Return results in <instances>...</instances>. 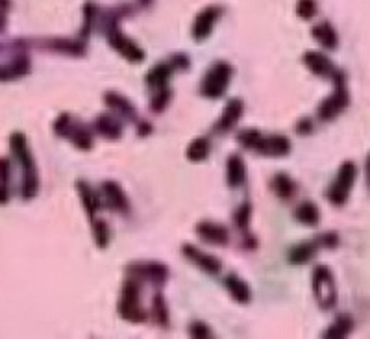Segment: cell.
Instances as JSON below:
<instances>
[{
	"instance_id": "1",
	"label": "cell",
	"mask_w": 370,
	"mask_h": 339,
	"mask_svg": "<svg viewBox=\"0 0 370 339\" xmlns=\"http://www.w3.org/2000/svg\"><path fill=\"white\" fill-rule=\"evenodd\" d=\"M333 84V91L330 97L320 102L317 109V117L320 123H332L350 106V91H348V76L342 69H337L335 75L330 78Z\"/></svg>"
},
{
	"instance_id": "2",
	"label": "cell",
	"mask_w": 370,
	"mask_h": 339,
	"mask_svg": "<svg viewBox=\"0 0 370 339\" xmlns=\"http://www.w3.org/2000/svg\"><path fill=\"white\" fill-rule=\"evenodd\" d=\"M10 145L13 154L19 160L21 169H23V189H21V193H23L24 200H32L39 191V175L32 152L28 149V143H26V137L21 132H15L10 139Z\"/></svg>"
},
{
	"instance_id": "3",
	"label": "cell",
	"mask_w": 370,
	"mask_h": 339,
	"mask_svg": "<svg viewBox=\"0 0 370 339\" xmlns=\"http://www.w3.org/2000/svg\"><path fill=\"white\" fill-rule=\"evenodd\" d=\"M117 311L119 316L122 317L128 323H134V325H141L148 319L145 308L141 304V282L137 278L128 276L122 284L121 297L117 302Z\"/></svg>"
},
{
	"instance_id": "4",
	"label": "cell",
	"mask_w": 370,
	"mask_h": 339,
	"mask_svg": "<svg viewBox=\"0 0 370 339\" xmlns=\"http://www.w3.org/2000/svg\"><path fill=\"white\" fill-rule=\"evenodd\" d=\"M311 289H313V297L322 311H330L337 306L339 291L335 276H333L332 269L328 265H317L311 274Z\"/></svg>"
},
{
	"instance_id": "5",
	"label": "cell",
	"mask_w": 370,
	"mask_h": 339,
	"mask_svg": "<svg viewBox=\"0 0 370 339\" xmlns=\"http://www.w3.org/2000/svg\"><path fill=\"white\" fill-rule=\"evenodd\" d=\"M235 69L228 62H215L202 76L200 80V95L207 100L222 99L230 87V82L234 78Z\"/></svg>"
},
{
	"instance_id": "6",
	"label": "cell",
	"mask_w": 370,
	"mask_h": 339,
	"mask_svg": "<svg viewBox=\"0 0 370 339\" xmlns=\"http://www.w3.org/2000/svg\"><path fill=\"white\" fill-rule=\"evenodd\" d=\"M357 180V165L352 160L342 161L339 165L337 175L332 180V184L326 189V198L328 203L335 208L347 206L348 198L352 195V189L356 185Z\"/></svg>"
},
{
	"instance_id": "7",
	"label": "cell",
	"mask_w": 370,
	"mask_h": 339,
	"mask_svg": "<svg viewBox=\"0 0 370 339\" xmlns=\"http://www.w3.org/2000/svg\"><path fill=\"white\" fill-rule=\"evenodd\" d=\"M126 274L137 278L139 282H148L158 289L163 288L170 278L169 267L154 259L152 262H131L126 265Z\"/></svg>"
},
{
	"instance_id": "8",
	"label": "cell",
	"mask_w": 370,
	"mask_h": 339,
	"mask_svg": "<svg viewBox=\"0 0 370 339\" xmlns=\"http://www.w3.org/2000/svg\"><path fill=\"white\" fill-rule=\"evenodd\" d=\"M99 193L100 198H102V206L108 208L109 212H115L119 215L130 213V198H128L126 191L122 189V185L119 182L106 180L100 185Z\"/></svg>"
},
{
	"instance_id": "9",
	"label": "cell",
	"mask_w": 370,
	"mask_h": 339,
	"mask_svg": "<svg viewBox=\"0 0 370 339\" xmlns=\"http://www.w3.org/2000/svg\"><path fill=\"white\" fill-rule=\"evenodd\" d=\"M182 254L189 264L197 265L200 271H204L210 276H217L222 271V262L217 256H211L204 252V250H200L197 245H191V243L182 245Z\"/></svg>"
},
{
	"instance_id": "10",
	"label": "cell",
	"mask_w": 370,
	"mask_h": 339,
	"mask_svg": "<svg viewBox=\"0 0 370 339\" xmlns=\"http://www.w3.org/2000/svg\"><path fill=\"white\" fill-rule=\"evenodd\" d=\"M244 109H246L244 100L241 99L228 100V104H226L224 109H222V115H220L219 121L213 124V130H211V132L217 134V136H226L228 132H232V130L237 127V123H239L241 119H243Z\"/></svg>"
},
{
	"instance_id": "11",
	"label": "cell",
	"mask_w": 370,
	"mask_h": 339,
	"mask_svg": "<svg viewBox=\"0 0 370 339\" xmlns=\"http://www.w3.org/2000/svg\"><path fill=\"white\" fill-rule=\"evenodd\" d=\"M108 41L124 60H128V62L134 63V65H137V63H141L145 60V50L141 47H137L136 43L131 41V39H128L124 33L119 32L117 28H113V26L108 30Z\"/></svg>"
},
{
	"instance_id": "12",
	"label": "cell",
	"mask_w": 370,
	"mask_h": 339,
	"mask_svg": "<svg viewBox=\"0 0 370 339\" xmlns=\"http://www.w3.org/2000/svg\"><path fill=\"white\" fill-rule=\"evenodd\" d=\"M195 230H197V236L200 237L204 243H207V245L226 247L232 240L230 230H228L224 225H220V222H215V221L197 222Z\"/></svg>"
},
{
	"instance_id": "13",
	"label": "cell",
	"mask_w": 370,
	"mask_h": 339,
	"mask_svg": "<svg viewBox=\"0 0 370 339\" xmlns=\"http://www.w3.org/2000/svg\"><path fill=\"white\" fill-rule=\"evenodd\" d=\"M94 134L108 139V141H119L124 136V127L121 123V117L113 112H104L97 115L93 123Z\"/></svg>"
},
{
	"instance_id": "14",
	"label": "cell",
	"mask_w": 370,
	"mask_h": 339,
	"mask_svg": "<svg viewBox=\"0 0 370 339\" xmlns=\"http://www.w3.org/2000/svg\"><path fill=\"white\" fill-rule=\"evenodd\" d=\"M104 104H106V108L109 112H113L128 123H137V119H139V113H137L134 102L124 95L117 93V91H106L104 93Z\"/></svg>"
},
{
	"instance_id": "15",
	"label": "cell",
	"mask_w": 370,
	"mask_h": 339,
	"mask_svg": "<svg viewBox=\"0 0 370 339\" xmlns=\"http://www.w3.org/2000/svg\"><path fill=\"white\" fill-rule=\"evenodd\" d=\"M290 151H293V145H290L289 137L281 136V134H274V136L263 134L261 141L254 152L265 156V158H285Z\"/></svg>"
},
{
	"instance_id": "16",
	"label": "cell",
	"mask_w": 370,
	"mask_h": 339,
	"mask_svg": "<svg viewBox=\"0 0 370 339\" xmlns=\"http://www.w3.org/2000/svg\"><path fill=\"white\" fill-rule=\"evenodd\" d=\"M302 62L304 65L308 67V71L313 72L315 76H319V78H332L335 75L339 67L330 60L324 52H317V50H308L302 56Z\"/></svg>"
},
{
	"instance_id": "17",
	"label": "cell",
	"mask_w": 370,
	"mask_h": 339,
	"mask_svg": "<svg viewBox=\"0 0 370 339\" xmlns=\"http://www.w3.org/2000/svg\"><path fill=\"white\" fill-rule=\"evenodd\" d=\"M65 139H69L72 145L82 152H89L94 146V130L89 124L82 123L75 117V123L70 127L69 134H67Z\"/></svg>"
},
{
	"instance_id": "18",
	"label": "cell",
	"mask_w": 370,
	"mask_h": 339,
	"mask_svg": "<svg viewBox=\"0 0 370 339\" xmlns=\"http://www.w3.org/2000/svg\"><path fill=\"white\" fill-rule=\"evenodd\" d=\"M76 191H78V195H80L82 206H84L85 213H87V217H89V221H94L100 210L104 208L100 193L94 188H91L87 182H82V180L76 182Z\"/></svg>"
},
{
	"instance_id": "19",
	"label": "cell",
	"mask_w": 370,
	"mask_h": 339,
	"mask_svg": "<svg viewBox=\"0 0 370 339\" xmlns=\"http://www.w3.org/2000/svg\"><path fill=\"white\" fill-rule=\"evenodd\" d=\"M246 182V163L241 154H230L226 160V184L232 189L243 188Z\"/></svg>"
},
{
	"instance_id": "20",
	"label": "cell",
	"mask_w": 370,
	"mask_h": 339,
	"mask_svg": "<svg viewBox=\"0 0 370 339\" xmlns=\"http://www.w3.org/2000/svg\"><path fill=\"white\" fill-rule=\"evenodd\" d=\"M319 243L315 240L311 241H302L298 245L290 247V250L287 252V259H289L290 265H305L310 264L311 259H315V256L319 254Z\"/></svg>"
},
{
	"instance_id": "21",
	"label": "cell",
	"mask_w": 370,
	"mask_h": 339,
	"mask_svg": "<svg viewBox=\"0 0 370 339\" xmlns=\"http://www.w3.org/2000/svg\"><path fill=\"white\" fill-rule=\"evenodd\" d=\"M224 288L228 289L230 297L237 304H250V301H252V289H250V286L235 273H230L224 278Z\"/></svg>"
},
{
	"instance_id": "22",
	"label": "cell",
	"mask_w": 370,
	"mask_h": 339,
	"mask_svg": "<svg viewBox=\"0 0 370 339\" xmlns=\"http://www.w3.org/2000/svg\"><path fill=\"white\" fill-rule=\"evenodd\" d=\"M271 188L274 191L280 200L287 203L290 198H295L296 193H298V185H296L295 178H290L287 173H276V175L272 176L271 180Z\"/></svg>"
},
{
	"instance_id": "23",
	"label": "cell",
	"mask_w": 370,
	"mask_h": 339,
	"mask_svg": "<svg viewBox=\"0 0 370 339\" xmlns=\"http://www.w3.org/2000/svg\"><path fill=\"white\" fill-rule=\"evenodd\" d=\"M356 328V321L354 317L348 316V313H341L333 319L332 325L324 330L322 338L324 339H344L354 332Z\"/></svg>"
},
{
	"instance_id": "24",
	"label": "cell",
	"mask_w": 370,
	"mask_h": 339,
	"mask_svg": "<svg viewBox=\"0 0 370 339\" xmlns=\"http://www.w3.org/2000/svg\"><path fill=\"white\" fill-rule=\"evenodd\" d=\"M174 72H176V71H174L173 65H170L169 62L158 63V65L151 67V71L146 72L145 82L152 91L161 90V87H167V85H169L170 76H173Z\"/></svg>"
},
{
	"instance_id": "25",
	"label": "cell",
	"mask_w": 370,
	"mask_h": 339,
	"mask_svg": "<svg viewBox=\"0 0 370 339\" xmlns=\"http://www.w3.org/2000/svg\"><path fill=\"white\" fill-rule=\"evenodd\" d=\"M315 41L319 43L324 50H335L339 47V33L328 21H322L311 30Z\"/></svg>"
},
{
	"instance_id": "26",
	"label": "cell",
	"mask_w": 370,
	"mask_h": 339,
	"mask_svg": "<svg viewBox=\"0 0 370 339\" xmlns=\"http://www.w3.org/2000/svg\"><path fill=\"white\" fill-rule=\"evenodd\" d=\"M295 219L300 225L304 226H310V228H315V226L320 225V210L319 206L311 200H304L300 203L298 206L295 208V212H293Z\"/></svg>"
},
{
	"instance_id": "27",
	"label": "cell",
	"mask_w": 370,
	"mask_h": 339,
	"mask_svg": "<svg viewBox=\"0 0 370 339\" xmlns=\"http://www.w3.org/2000/svg\"><path fill=\"white\" fill-rule=\"evenodd\" d=\"M151 316L154 319V323L160 328H169L170 326V310H169V304H167V298L161 291H158L152 297V310H151Z\"/></svg>"
},
{
	"instance_id": "28",
	"label": "cell",
	"mask_w": 370,
	"mask_h": 339,
	"mask_svg": "<svg viewBox=\"0 0 370 339\" xmlns=\"http://www.w3.org/2000/svg\"><path fill=\"white\" fill-rule=\"evenodd\" d=\"M217 19H219V11H217L215 8H210V10L202 11V14L198 15L195 26H192V36H195V39H197V41L206 39L211 33V30H213V24L217 23Z\"/></svg>"
},
{
	"instance_id": "29",
	"label": "cell",
	"mask_w": 370,
	"mask_h": 339,
	"mask_svg": "<svg viewBox=\"0 0 370 339\" xmlns=\"http://www.w3.org/2000/svg\"><path fill=\"white\" fill-rule=\"evenodd\" d=\"M211 154V141L207 137H197L189 143L187 151H185V156L187 160L192 161V163H202L206 161Z\"/></svg>"
},
{
	"instance_id": "30",
	"label": "cell",
	"mask_w": 370,
	"mask_h": 339,
	"mask_svg": "<svg viewBox=\"0 0 370 339\" xmlns=\"http://www.w3.org/2000/svg\"><path fill=\"white\" fill-rule=\"evenodd\" d=\"M91 226H93L94 245L99 247L100 250L108 249L109 241H111V228H109L108 221H104V219L97 217L94 221H91Z\"/></svg>"
},
{
	"instance_id": "31",
	"label": "cell",
	"mask_w": 370,
	"mask_h": 339,
	"mask_svg": "<svg viewBox=\"0 0 370 339\" xmlns=\"http://www.w3.org/2000/svg\"><path fill=\"white\" fill-rule=\"evenodd\" d=\"M30 72V62L28 58H19L13 65L0 67V80H13V78H21V76Z\"/></svg>"
},
{
	"instance_id": "32",
	"label": "cell",
	"mask_w": 370,
	"mask_h": 339,
	"mask_svg": "<svg viewBox=\"0 0 370 339\" xmlns=\"http://www.w3.org/2000/svg\"><path fill=\"white\" fill-rule=\"evenodd\" d=\"M170 100H173V90L167 85V87H161V90H154L148 106H151L154 113H163L165 109L169 108Z\"/></svg>"
},
{
	"instance_id": "33",
	"label": "cell",
	"mask_w": 370,
	"mask_h": 339,
	"mask_svg": "<svg viewBox=\"0 0 370 339\" xmlns=\"http://www.w3.org/2000/svg\"><path fill=\"white\" fill-rule=\"evenodd\" d=\"M250 219H252V204L249 200H244L234 212V226L241 234H246L250 226Z\"/></svg>"
},
{
	"instance_id": "34",
	"label": "cell",
	"mask_w": 370,
	"mask_h": 339,
	"mask_svg": "<svg viewBox=\"0 0 370 339\" xmlns=\"http://www.w3.org/2000/svg\"><path fill=\"white\" fill-rule=\"evenodd\" d=\"M261 136L263 134L259 132V130H256V128H244V130H241V132L237 134V143H239L243 149H246V151L254 152L258 149L259 141H261Z\"/></svg>"
},
{
	"instance_id": "35",
	"label": "cell",
	"mask_w": 370,
	"mask_h": 339,
	"mask_svg": "<svg viewBox=\"0 0 370 339\" xmlns=\"http://www.w3.org/2000/svg\"><path fill=\"white\" fill-rule=\"evenodd\" d=\"M50 47L54 50L61 52V54H67V56L82 58L85 54V47L78 41H63V39H60V41H52Z\"/></svg>"
},
{
	"instance_id": "36",
	"label": "cell",
	"mask_w": 370,
	"mask_h": 339,
	"mask_svg": "<svg viewBox=\"0 0 370 339\" xmlns=\"http://www.w3.org/2000/svg\"><path fill=\"white\" fill-rule=\"evenodd\" d=\"M72 123H75V115H70L69 112L60 113L56 119V123H54V134H56L58 137H61V139H65L70 127H72Z\"/></svg>"
},
{
	"instance_id": "37",
	"label": "cell",
	"mask_w": 370,
	"mask_h": 339,
	"mask_svg": "<svg viewBox=\"0 0 370 339\" xmlns=\"http://www.w3.org/2000/svg\"><path fill=\"white\" fill-rule=\"evenodd\" d=\"M189 335L192 339H207L213 338V330L204 321H192L191 325H189Z\"/></svg>"
},
{
	"instance_id": "38",
	"label": "cell",
	"mask_w": 370,
	"mask_h": 339,
	"mask_svg": "<svg viewBox=\"0 0 370 339\" xmlns=\"http://www.w3.org/2000/svg\"><path fill=\"white\" fill-rule=\"evenodd\" d=\"M315 241L319 243L320 249H337L339 243H341V237H339L337 232H322L319 236L315 237Z\"/></svg>"
},
{
	"instance_id": "39",
	"label": "cell",
	"mask_w": 370,
	"mask_h": 339,
	"mask_svg": "<svg viewBox=\"0 0 370 339\" xmlns=\"http://www.w3.org/2000/svg\"><path fill=\"white\" fill-rule=\"evenodd\" d=\"M298 15L305 21L313 19L317 15V2L315 0H300L298 2Z\"/></svg>"
},
{
	"instance_id": "40",
	"label": "cell",
	"mask_w": 370,
	"mask_h": 339,
	"mask_svg": "<svg viewBox=\"0 0 370 339\" xmlns=\"http://www.w3.org/2000/svg\"><path fill=\"white\" fill-rule=\"evenodd\" d=\"M295 132L298 134V136L305 137V136H311V134L315 132V123L313 119L311 117H302L298 123L295 124Z\"/></svg>"
},
{
	"instance_id": "41",
	"label": "cell",
	"mask_w": 370,
	"mask_h": 339,
	"mask_svg": "<svg viewBox=\"0 0 370 339\" xmlns=\"http://www.w3.org/2000/svg\"><path fill=\"white\" fill-rule=\"evenodd\" d=\"M169 63L173 65L174 71H189V67H191V60L185 54H180V52L170 56Z\"/></svg>"
},
{
	"instance_id": "42",
	"label": "cell",
	"mask_w": 370,
	"mask_h": 339,
	"mask_svg": "<svg viewBox=\"0 0 370 339\" xmlns=\"http://www.w3.org/2000/svg\"><path fill=\"white\" fill-rule=\"evenodd\" d=\"M152 130L154 128H152V124L148 121H139L137 123V136L139 137H148L152 134Z\"/></svg>"
},
{
	"instance_id": "43",
	"label": "cell",
	"mask_w": 370,
	"mask_h": 339,
	"mask_svg": "<svg viewBox=\"0 0 370 339\" xmlns=\"http://www.w3.org/2000/svg\"><path fill=\"white\" fill-rule=\"evenodd\" d=\"M365 180H366V188L370 191V152L366 154V160H365Z\"/></svg>"
}]
</instances>
